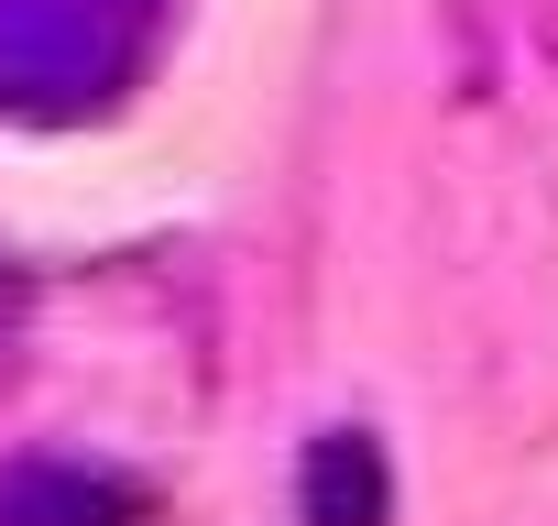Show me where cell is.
Segmentation results:
<instances>
[{"mask_svg": "<svg viewBox=\"0 0 558 526\" xmlns=\"http://www.w3.org/2000/svg\"><path fill=\"white\" fill-rule=\"evenodd\" d=\"M154 45V0H0V110H88Z\"/></svg>", "mask_w": 558, "mask_h": 526, "instance_id": "obj_1", "label": "cell"}, {"mask_svg": "<svg viewBox=\"0 0 558 526\" xmlns=\"http://www.w3.org/2000/svg\"><path fill=\"white\" fill-rule=\"evenodd\" d=\"M296 515L307 526H395V471L373 428H318L296 461Z\"/></svg>", "mask_w": 558, "mask_h": 526, "instance_id": "obj_2", "label": "cell"}, {"mask_svg": "<svg viewBox=\"0 0 558 526\" xmlns=\"http://www.w3.org/2000/svg\"><path fill=\"white\" fill-rule=\"evenodd\" d=\"M0 526H143V482L88 461H12L0 471Z\"/></svg>", "mask_w": 558, "mask_h": 526, "instance_id": "obj_3", "label": "cell"}]
</instances>
